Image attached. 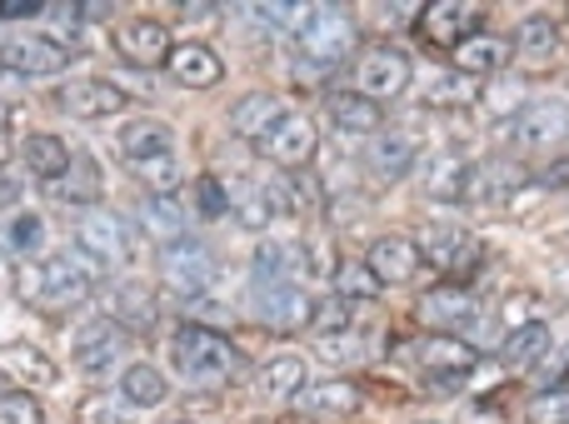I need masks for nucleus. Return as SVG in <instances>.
I'll return each mask as SVG.
<instances>
[{"instance_id":"1","label":"nucleus","mask_w":569,"mask_h":424,"mask_svg":"<svg viewBox=\"0 0 569 424\" xmlns=\"http://www.w3.org/2000/svg\"><path fill=\"white\" fill-rule=\"evenodd\" d=\"M106 270L86 255V250H60L50 260H26L16 270V295L26 300L30 310H46V315H60V310H76L80 300L96 290V280Z\"/></svg>"},{"instance_id":"2","label":"nucleus","mask_w":569,"mask_h":424,"mask_svg":"<svg viewBox=\"0 0 569 424\" xmlns=\"http://www.w3.org/2000/svg\"><path fill=\"white\" fill-rule=\"evenodd\" d=\"M170 360L176 370L200 390H220L240 375V355L226 335L216 330H200V325H180L176 340H170Z\"/></svg>"},{"instance_id":"3","label":"nucleus","mask_w":569,"mask_h":424,"mask_svg":"<svg viewBox=\"0 0 569 424\" xmlns=\"http://www.w3.org/2000/svg\"><path fill=\"white\" fill-rule=\"evenodd\" d=\"M290 40L305 60H315V65H335V60H345L355 50L360 30H355L350 10H340V6H295Z\"/></svg>"},{"instance_id":"4","label":"nucleus","mask_w":569,"mask_h":424,"mask_svg":"<svg viewBox=\"0 0 569 424\" xmlns=\"http://www.w3.org/2000/svg\"><path fill=\"white\" fill-rule=\"evenodd\" d=\"M395 355H400V365L410 360V365L420 370V375H430V385H435V390H455L475 365H480V350H475L470 340H460V335H440V330L405 340V345L395 350Z\"/></svg>"},{"instance_id":"5","label":"nucleus","mask_w":569,"mask_h":424,"mask_svg":"<svg viewBox=\"0 0 569 424\" xmlns=\"http://www.w3.org/2000/svg\"><path fill=\"white\" fill-rule=\"evenodd\" d=\"M76 250H86L90 260H96L100 270H120L130 265V250H136V240H130V225L116 215V210H80L76 220Z\"/></svg>"},{"instance_id":"6","label":"nucleus","mask_w":569,"mask_h":424,"mask_svg":"<svg viewBox=\"0 0 569 424\" xmlns=\"http://www.w3.org/2000/svg\"><path fill=\"white\" fill-rule=\"evenodd\" d=\"M410 75H415V60L400 46H370L365 55H355V95L375 100V105L400 95L410 85Z\"/></svg>"},{"instance_id":"7","label":"nucleus","mask_w":569,"mask_h":424,"mask_svg":"<svg viewBox=\"0 0 569 424\" xmlns=\"http://www.w3.org/2000/svg\"><path fill=\"white\" fill-rule=\"evenodd\" d=\"M160 275H166V290H176V295H186V300H196V295H206L210 285H216V255H210L200 240H176V245H166L160 250Z\"/></svg>"},{"instance_id":"8","label":"nucleus","mask_w":569,"mask_h":424,"mask_svg":"<svg viewBox=\"0 0 569 424\" xmlns=\"http://www.w3.org/2000/svg\"><path fill=\"white\" fill-rule=\"evenodd\" d=\"M480 30H485V10L470 6V0H430L420 10V20H415V36L440 50H455L460 40L480 36Z\"/></svg>"},{"instance_id":"9","label":"nucleus","mask_w":569,"mask_h":424,"mask_svg":"<svg viewBox=\"0 0 569 424\" xmlns=\"http://www.w3.org/2000/svg\"><path fill=\"white\" fill-rule=\"evenodd\" d=\"M420 260H430L450 285H460V280H470L475 270L485 265V245L470 235V230H430V235H425Z\"/></svg>"},{"instance_id":"10","label":"nucleus","mask_w":569,"mask_h":424,"mask_svg":"<svg viewBox=\"0 0 569 424\" xmlns=\"http://www.w3.org/2000/svg\"><path fill=\"white\" fill-rule=\"evenodd\" d=\"M76 60V50L60 46L56 36H16V40H0V70L10 75H56Z\"/></svg>"},{"instance_id":"11","label":"nucleus","mask_w":569,"mask_h":424,"mask_svg":"<svg viewBox=\"0 0 569 424\" xmlns=\"http://www.w3.org/2000/svg\"><path fill=\"white\" fill-rule=\"evenodd\" d=\"M315 150H320V130H315V120L305 115H284L276 130H270L266 140H260V155L276 160V165L284 170V175H295V170H305L315 160Z\"/></svg>"},{"instance_id":"12","label":"nucleus","mask_w":569,"mask_h":424,"mask_svg":"<svg viewBox=\"0 0 569 424\" xmlns=\"http://www.w3.org/2000/svg\"><path fill=\"white\" fill-rule=\"evenodd\" d=\"M126 360V335H120L116 320H90L86 330L76 335V365L80 375L90 380H110Z\"/></svg>"},{"instance_id":"13","label":"nucleus","mask_w":569,"mask_h":424,"mask_svg":"<svg viewBox=\"0 0 569 424\" xmlns=\"http://www.w3.org/2000/svg\"><path fill=\"white\" fill-rule=\"evenodd\" d=\"M116 50L126 65L136 70H156L170 60V50H176V40H170V30L160 26V20H126V26L116 30Z\"/></svg>"},{"instance_id":"14","label":"nucleus","mask_w":569,"mask_h":424,"mask_svg":"<svg viewBox=\"0 0 569 424\" xmlns=\"http://www.w3.org/2000/svg\"><path fill=\"white\" fill-rule=\"evenodd\" d=\"M515 120V140H520L525 150H555L560 140H569V105L565 100H535V105H525Z\"/></svg>"},{"instance_id":"15","label":"nucleus","mask_w":569,"mask_h":424,"mask_svg":"<svg viewBox=\"0 0 569 424\" xmlns=\"http://www.w3.org/2000/svg\"><path fill=\"white\" fill-rule=\"evenodd\" d=\"M415 315L430 320L440 335H450V330L470 325V320H480V305H475V295L465 285H435L420 295V305H415Z\"/></svg>"},{"instance_id":"16","label":"nucleus","mask_w":569,"mask_h":424,"mask_svg":"<svg viewBox=\"0 0 569 424\" xmlns=\"http://www.w3.org/2000/svg\"><path fill=\"white\" fill-rule=\"evenodd\" d=\"M365 265L375 270V280L380 285H410L415 275H420V245L415 240H405V235H380L370 245V255H365Z\"/></svg>"},{"instance_id":"17","label":"nucleus","mask_w":569,"mask_h":424,"mask_svg":"<svg viewBox=\"0 0 569 424\" xmlns=\"http://www.w3.org/2000/svg\"><path fill=\"white\" fill-rule=\"evenodd\" d=\"M60 110L76 120H106L116 115V110H126V95H120L110 80H66V85L56 90Z\"/></svg>"},{"instance_id":"18","label":"nucleus","mask_w":569,"mask_h":424,"mask_svg":"<svg viewBox=\"0 0 569 424\" xmlns=\"http://www.w3.org/2000/svg\"><path fill=\"white\" fill-rule=\"evenodd\" d=\"M166 65H170V80H180V85H190V90H210V85H220V75H226L220 55L206 46V40H176Z\"/></svg>"},{"instance_id":"19","label":"nucleus","mask_w":569,"mask_h":424,"mask_svg":"<svg viewBox=\"0 0 569 424\" xmlns=\"http://www.w3.org/2000/svg\"><path fill=\"white\" fill-rule=\"evenodd\" d=\"M256 310L276 330H305L315 320V300L300 285H256Z\"/></svg>"},{"instance_id":"20","label":"nucleus","mask_w":569,"mask_h":424,"mask_svg":"<svg viewBox=\"0 0 569 424\" xmlns=\"http://www.w3.org/2000/svg\"><path fill=\"white\" fill-rule=\"evenodd\" d=\"M284 115H290V110H284L280 95H270V90H256V95H246V100H236V105H230V130L260 145V140H266Z\"/></svg>"},{"instance_id":"21","label":"nucleus","mask_w":569,"mask_h":424,"mask_svg":"<svg viewBox=\"0 0 569 424\" xmlns=\"http://www.w3.org/2000/svg\"><path fill=\"white\" fill-rule=\"evenodd\" d=\"M510 55H515V46H510V40H500V36H490V30H480V36L460 40V46L450 50L455 70H460V75H470V80L505 70V65H510Z\"/></svg>"},{"instance_id":"22","label":"nucleus","mask_w":569,"mask_h":424,"mask_svg":"<svg viewBox=\"0 0 569 424\" xmlns=\"http://www.w3.org/2000/svg\"><path fill=\"white\" fill-rule=\"evenodd\" d=\"M365 170H370L380 185H395V180L410 175L415 165V145L405 135H390V130H380V135H370V145H365Z\"/></svg>"},{"instance_id":"23","label":"nucleus","mask_w":569,"mask_h":424,"mask_svg":"<svg viewBox=\"0 0 569 424\" xmlns=\"http://www.w3.org/2000/svg\"><path fill=\"white\" fill-rule=\"evenodd\" d=\"M325 120H330L335 130H345V135H380V105L365 95H355V90H335V95H325Z\"/></svg>"},{"instance_id":"24","label":"nucleus","mask_w":569,"mask_h":424,"mask_svg":"<svg viewBox=\"0 0 569 424\" xmlns=\"http://www.w3.org/2000/svg\"><path fill=\"white\" fill-rule=\"evenodd\" d=\"M0 370H6L16 385H26V390H50L56 385V365H50V355L40 345H26V340L0 345Z\"/></svg>"},{"instance_id":"25","label":"nucleus","mask_w":569,"mask_h":424,"mask_svg":"<svg viewBox=\"0 0 569 424\" xmlns=\"http://www.w3.org/2000/svg\"><path fill=\"white\" fill-rule=\"evenodd\" d=\"M50 195L56 200H66V205H86V210H96V200H100V165L90 155H70V170L60 180H50Z\"/></svg>"},{"instance_id":"26","label":"nucleus","mask_w":569,"mask_h":424,"mask_svg":"<svg viewBox=\"0 0 569 424\" xmlns=\"http://www.w3.org/2000/svg\"><path fill=\"white\" fill-rule=\"evenodd\" d=\"M140 230H146L150 240H160V250H166V245H176V240H186L190 215L180 210V200H170V195H150L146 205H140Z\"/></svg>"},{"instance_id":"27","label":"nucleus","mask_w":569,"mask_h":424,"mask_svg":"<svg viewBox=\"0 0 569 424\" xmlns=\"http://www.w3.org/2000/svg\"><path fill=\"white\" fill-rule=\"evenodd\" d=\"M425 190H430V200H465V190H470V160H460L455 150H440L425 165Z\"/></svg>"},{"instance_id":"28","label":"nucleus","mask_w":569,"mask_h":424,"mask_svg":"<svg viewBox=\"0 0 569 424\" xmlns=\"http://www.w3.org/2000/svg\"><path fill=\"white\" fill-rule=\"evenodd\" d=\"M120 155H126L130 165H140V160H150V155H170V125L166 120H126V130H120Z\"/></svg>"},{"instance_id":"29","label":"nucleus","mask_w":569,"mask_h":424,"mask_svg":"<svg viewBox=\"0 0 569 424\" xmlns=\"http://www.w3.org/2000/svg\"><path fill=\"white\" fill-rule=\"evenodd\" d=\"M20 155H26V170L40 185H50V180H60L70 170V150L60 135H30L26 145H20Z\"/></svg>"},{"instance_id":"30","label":"nucleus","mask_w":569,"mask_h":424,"mask_svg":"<svg viewBox=\"0 0 569 424\" xmlns=\"http://www.w3.org/2000/svg\"><path fill=\"white\" fill-rule=\"evenodd\" d=\"M266 195H270V215H310V210L320 205V185H315L305 170H295V175L276 180Z\"/></svg>"},{"instance_id":"31","label":"nucleus","mask_w":569,"mask_h":424,"mask_svg":"<svg viewBox=\"0 0 569 424\" xmlns=\"http://www.w3.org/2000/svg\"><path fill=\"white\" fill-rule=\"evenodd\" d=\"M260 395L266 400H295L305 390V355H276L260 370Z\"/></svg>"},{"instance_id":"32","label":"nucleus","mask_w":569,"mask_h":424,"mask_svg":"<svg viewBox=\"0 0 569 424\" xmlns=\"http://www.w3.org/2000/svg\"><path fill=\"white\" fill-rule=\"evenodd\" d=\"M520 170L505 165V160H485V165H470V190H465V200H475V205H485V200H505L510 195V185H520Z\"/></svg>"},{"instance_id":"33","label":"nucleus","mask_w":569,"mask_h":424,"mask_svg":"<svg viewBox=\"0 0 569 424\" xmlns=\"http://www.w3.org/2000/svg\"><path fill=\"white\" fill-rule=\"evenodd\" d=\"M545 350H550V330H545L540 320H530V325L510 330V340H505L500 360H505L510 370H530V365H540V360H545Z\"/></svg>"},{"instance_id":"34","label":"nucleus","mask_w":569,"mask_h":424,"mask_svg":"<svg viewBox=\"0 0 569 424\" xmlns=\"http://www.w3.org/2000/svg\"><path fill=\"white\" fill-rule=\"evenodd\" d=\"M555 46H560V26H555L550 16H530V20H520V30H515V50L530 60H550Z\"/></svg>"},{"instance_id":"35","label":"nucleus","mask_w":569,"mask_h":424,"mask_svg":"<svg viewBox=\"0 0 569 424\" xmlns=\"http://www.w3.org/2000/svg\"><path fill=\"white\" fill-rule=\"evenodd\" d=\"M120 400H130L136 410H156L160 400H166V380L150 365H130L126 375H120Z\"/></svg>"},{"instance_id":"36","label":"nucleus","mask_w":569,"mask_h":424,"mask_svg":"<svg viewBox=\"0 0 569 424\" xmlns=\"http://www.w3.org/2000/svg\"><path fill=\"white\" fill-rule=\"evenodd\" d=\"M360 385H350V380H330V385L310 390V400L305 405L315 410V415H350V410H360Z\"/></svg>"},{"instance_id":"37","label":"nucleus","mask_w":569,"mask_h":424,"mask_svg":"<svg viewBox=\"0 0 569 424\" xmlns=\"http://www.w3.org/2000/svg\"><path fill=\"white\" fill-rule=\"evenodd\" d=\"M335 290H340V300H370L380 295V280H375V270L365 265V260H340L335 265Z\"/></svg>"},{"instance_id":"38","label":"nucleus","mask_w":569,"mask_h":424,"mask_svg":"<svg viewBox=\"0 0 569 424\" xmlns=\"http://www.w3.org/2000/svg\"><path fill=\"white\" fill-rule=\"evenodd\" d=\"M40 245H46V220L40 215L20 210V215L6 220V250H16V255H36Z\"/></svg>"},{"instance_id":"39","label":"nucleus","mask_w":569,"mask_h":424,"mask_svg":"<svg viewBox=\"0 0 569 424\" xmlns=\"http://www.w3.org/2000/svg\"><path fill=\"white\" fill-rule=\"evenodd\" d=\"M136 170V180L140 185H150L156 195H170V190L180 185V160L176 155H150V160H140V165H130Z\"/></svg>"},{"instance_id":"40","label":"nucleus","mask_w":569,"mask_h":424,"mask_svg":"<svg viewBox=\"0 0 569 424\" xmlns=\"http://www.w3.org/2000/svg\"><path fill=\"white\" fill-rule=\"evenodd\" d=\"M475 95H480V85H475L470 75H460V70H455V75H440L430 90H425L430 105H470Z\"/></svg>"},{"instance_id":"41","label":"nucleus","mask_w":569,"mask_h":424,"mask_svg":"<svg viewBox=\"0 0 569 424\" xmlns=\"http://www.w3.org/2000/svg\"><path fill=\"white\" fill-rule=\"evenodd\" d=\"M0 424H46V410L26 390H0Z\"/></svg>"},{"instance_id":"42","label":"nucleus","mask_w":569,"mask_h":424,"mask_svg":"<svg viewBox=\"0 0 569 424\" xmlns=\"http://www.w3.org/2000/svg\"><path fill=\"white\" fill-rule=\"evenodd\" d=\"M525 420L530 424H569V395L565 390H545L525 405Z\"/></svg>"},{"instance_id":"43","label":"nucleus","mask_w":569,"mask_h":424,"mask_svg":"<svg viewBox=\"0 0 569 424\" xmlns=\"http://www.w3.org/2000/svg\"><path fill=\"white\" fill-rule=\"evenodd\" d=\"M320 335H345L350 330V300H315V320H310Z\"/></svg>"},{"instance_id":"44","label":"nucleus","mask_w":569,"mask_h":424,"mask_svg":"<svg viewBox=\"0 0 569 424\" xmlns=\"http://www.w3.org/2000/svg\"><path fill=\"white\" fill-rule=\"evenodd\" d=\"M196 215H200V220L230 215V195H226V185H220L216 175H206V180L196 185Z\"/></svg>"},{"instance_id":"45","label":"nucleus","mask_w":569,"mask_h":424,"mask_svg":"<svg viewBox=\"0 0 569 424\" xmlns=\"http://www.w3.org/2000/svg\"><path fill=\"white\" fill-rule=\"evenodd\" d=\"M120 315H126L136 330H150V320H156V310H150V300L140 295V290H130V285H126V290H120Z\"/></svg>"},{"instance_id":"46","label":"nucleus","mask_w":569,"mask_h":424,"mask_svg":"<svg viewBox=\"0 0 569 424\" xmlns=\"http://www.w3.org/2000/svg\"><path fill=\"white\" fill-rule=\"evenodd\" d=\"M40 0H16V6H0V20H30V16H40Z\"/></svg>"},{"instance_id":"47","label":"nucleus","mask_w":569,"mask_h":424,"mask_svg":"<svg viewBox=\"0 0 569 424\" xmlns=\"http://www.w3.org/2000/svg\"><path fill=\"white\" fill-rule=\"evenodd\" d=\"M16 200H20V180L10 175L6 165H0V210H10V205H16Z\"/></svg>"},{"instance_id":"48","label":"nucleus","mask_w":569,"mask_h":424,"mask_svg":"<svg viewBox=\"0 0 569 424\" xmlns=\"http://www.w3.org/2000/svg\"><path fill=\"white\" fill-rule=\"evenodd\" d=\"M80 424H120V420L106 405H96V410H80Z\"/></svg>"},{"instance_id":"49","label":"nucleus","mask_w":569,"mask_h":424,"mask_svg":"<svg viewBox=\"0 0 569 424\" xmlns=\"http://www.w3.org/2000/svg\"><path fill=\"white\" fill-rule=\"evenodd\" d=\"M10 125H16V105H10V100H0V135H6Z\"/></svg>"},{"instance_id":"50","label":"nucleus","mask_w":569,"mask_h":424,"mask_svg":"<svg viewBox=\"0 0 569 424\" xmlns=\"http://www.w3.org/2000/svg\"><path fill=\"white\" fill-rule=\"evenodd\" d=\"M545 180H550V185H569V160H560V165H555Z\"/></svg>"},{"instance_id":"51","label":"nucleus","mask_w":569,"mask_h":424,"mask_svg":"<svg viewBox=\"0 0 569 424\" xmlns=\"http://www.w3.org/2000/svg\"><path fill=\"white\" fill-rule=\"evenodd\" d=\"M0 275H6V270H0Z\"/></svg>"},{"instance_id":"52","label":"nucleus","mask_w":569,"mask_h":424,"mask_svg":"<svg viewBox=\"0 0 569 424\" xmlns=\"http://www.w3.org/2000/svg\"><path fill=\"white\" fill-rule=\"evenodd\" d=\"M176 424H180V420H176Z\"/></svg>"}]
</instances>
